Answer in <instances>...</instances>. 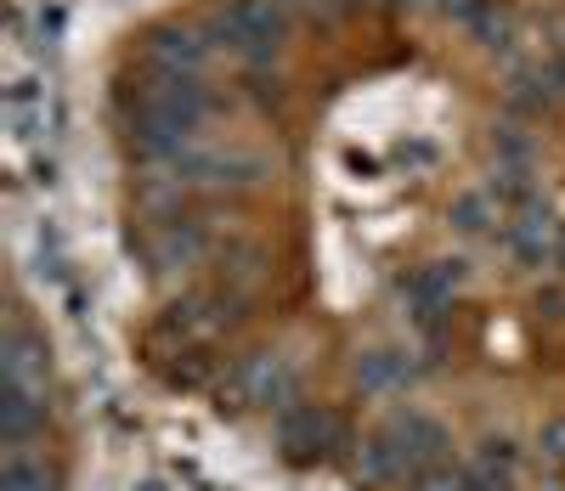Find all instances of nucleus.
Masks as SVG:
<instances>
[{"mask_svg": "<svg viewBox=\"0 0 565 491\" xmlns=\"http://www.w3.org/2000/svg\"><path fill=\"white\" fill-rule=\"evenodd\" d=\"M277 440H282V452H289L295 463H322V458H334L340 447H356L345 418L334 407H317V402L282 407L277 413Z\"/></svg>", "mask_w": 565, "mask_h": 491, "instance_id": "f257e3e1", "label": "nucleus"}, {"mask_svg": "<svg viewBox=\"0 0 565 491\" xmlns=\"http://www.w3.org/2000/svg\"><path fill=\"white\" fill-rule=\"evenodd\" d=\"M238 396V407L244 402H260V407H295V389H300V367L282 356V351H249V356H238L232 362V373H226V384H221V396Z\"/></svg>", "mask_w": 565, "mask_h": 491, "instance_id": "f03ea898", "label": "nucleus"}, {"mask_svg": "<svg viewBox=\"0 0 565 491\" xmlns=\"http://www.w3.org/2000/svg\"><path fill=\"white\" fill-rule=\"evenodd\" d=\"M385 435L396 440V452H402L407 474L441 463V447H447V424H441V418L418 413V407H396V413L385 418Z\"/></svg>", "mask_w": 565, "mask_h": 491, "instance_id": "7ed1b4c3", "label": "nucleus"}, {"mask_svg": "<svg viewBox=\"0 0 565 491\" xmlns=\"http://www.w3.org/2000/svg\"><path fill=\"white\" fill-rule=\"evenodd\" d=\"M210 52H215L210 29H193V23H170L148 34V63L164 74H204Z\"/></svg>", "mask_w": 565, "mask_h": 491, "instance_id": "20e7f679", "label": "nucleus"}, {"mask_svg": "<svg viewBox=\"0 0 565 491\" xmlns=\"http://www.w3.org/2000/svg\"><path fill=\"white\" fill-rule=\"evenodd\" d=\"M210 255V226L204 221H164L159 232H153V243H148V260H153V271H186V266H199Z\"/></svg>", "mask_w": 565, "mask_h": 491, "instance_id": "39448f33", "label": "nucleus"}, {"mask_svg": "<svg viewBox=\"0 0 565 491\" xmlns=\"http://www.w3.org/2000/svg\"><path fill=\"white\" fill-rule=\"evenodd\" d=\"M40 429H45V389L29 384L0 389V447H34Z\"/></svg>", "mask_w": 565, "mask_h": 491, "instance_id": "423d86ee", "label": "nucleus"}, {"mask_svg": "<svg viewBox=\"0 0 565 491\" xmlns=\"http://www.w3.org/2000/svg\"><path fill=\"white\" fill-rule=\"evenodd\" d=\"M351 474H356L362 485H391V480H407V463H402V452H396V440H391V435L380 429V435L356 440Z\"/></svg>", "mask_w": 565, "mask_h": 491, "instance_id": "0eeeda50", "label": "nucleus"}, {"mask_svg": "<svg viewBox=\"0 0 565 491\" xmlns=\"http://www.w3.org/2000/svg\"><path fill=\"white\" fill-rule=\"evenodd\" d=\"M57 474L34 447H0V491H52Z\"/></svg>", "mask_w": 565, "mask_h": 491, "instance_id": "6e6552de", "label": "nucleus"}, {"mask_svg": "<svg viewBox=\"0 0 565 491\" xmlns=\"http://www.w3.org/2000/svg\"><path fill=\"white\" fill-rule=\"evenodd\" d=\"M413 378H418V367L402 351H362L356 356V384L367 389V396H380V389H402Z\"/></svg>", "mask_w": 565, "mask_h": 491, "instance_id": "1a4fd4ad", "label": "nucleus"}, {"mask_svg": "<svg viewBox=\"0 0 565 491\" xmlns=\"http://www.w3.org/2000/svg\"><path fill=\"white\" fill-rule=\"evenodd\" d=\"M260 271H266V255H260V243H249V237H238L232 249H221V288H255L260 282Z\"/></svg>", "mask_w": 565, "mask_h": 491, "instance_id": "9d476101", "label": "nucleus"}, {"mask_svg": "<svg viewBox=\"0 0 565 491\" xmlns=\"http://www.w3.org/2000/svg\"><path fill=\"white\" fill-rule=\"evenodd\" d=\"M498 215H503V210H498V199H492L487 186H481V192H463V199L452 204V226H458V232H469V237L498 232V226H492Z\"/></svg>", "mask_w": 565, "mask_h": 491, "instance_id": "9b49d317", "label": "nucleus"}, {"mask_svg": "<svg viewBox=\"0 0 565 491\" xmlns=\"http://www.w3.org/2000/svg\"><path fill=\"white\" fill-rule=\"evenodd\" d=\"M492 153H498V164H509V170H532L537 141H532L521 125H498V130H492Z\"/></svg>", "mask_w": 565, "mask_h": 491, "instance_id": "f8f14e48", "label": "nucleus"}, {"mask_svg": "<svg viewBox=\"0 0 565 491\" xmlns=\"http://www.w3.org/2000/svg\"><path fill=\"white\" fill-rule=\"evenodd\" d=\"M476 469H487V474H509V480H514V469H521V447H514L509 435H487L481 447H476Z\"/></svg>", "mask_w": 565, "mask_h": 491, "instance_id": "ddd939ff", "label": "nucleus"}, {"mask_svg": "<svg viewBox=\"0 0 565 491\" xmlns=\"http://www.w3.org/2000/svg\"><path fill=\"white\" fill-rule=\"evenodd\" d=\"M463 485H469V469H447V463L407 474V491H463Z\"/></svg>", "mask_w": 565, "mask_h": 491, "instance_id": "4468645a", "label": "nucleus"}, {"mask_svg": "<svg viewBox=\"0 0 565 491\" xmlns=\"http://www.w3.org/2000/svg\"><path fill=\"white\" fill-rule=\"evenodd\" d=\"M537 452H543V463L565 469V418H548V424H543V435H537Z\"/></svg>", "mask_w": 565, "mask_h": 491, "instance_id": "2eb2a0df", "label": "nucleus"}, {"mask_svg": "<svg viewBox=\"0 0 565 491\" xmlns=\"http://www.w3.org/2000/svg\"><path fill=\"white\" fill-rule=\"evenodd\" d=\"M463 491H514L509 474H487V469H469V485Z\"/></svg>", "mask_w": 565, "mask_h": 491, "instance_id": "dca6fc26", "label": "nucleus"}, {"mask_svg": "<svg viewBox=\"0 0 565 491\" xmlns=\"http://www.w3.org/2000/svg\"><path fill=\"white\" fill-rule=\"evenodd\" d=\"M548 317H565V288H543V300H537Z\"/></svg>", "mask_w": 565, "mask_h": 491, "instance_id": "f3484780", "label": "nucleus"}]
</instances>
